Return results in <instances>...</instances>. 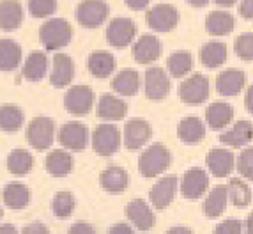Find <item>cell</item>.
Returning a JSON list of instances; mask_svg holds the SVG:
<instances>
[{"mask_svg": "<svg viewBox=\"0 0 253 234\" xmlns=\"http://www.w3.org/2000/svg\"><path fill=\"white\" fill-rule=\"evenodd\" d=\"M172 163V153L163 144H152L138 158V170L145 178H156L163 174Z\"/></svg>", "mask_w": 253, "mask_h": 234, "instance_id": "6da1fadb", "label": "cell"}, {"mask_svg": "<svg viewBox=\"0 0 253 234\" xmlns=\"http://www.w3.org/2000/svg\"><path fill=\"white\" fill-rule=\"evenodd\" d=\"M73 38V29L62 18H51L39 29V39L46 50H60L68 47Z\"/></svg>", "mask_w": 253, "mask_h": 234, "instance_id": "7a4b0ae2", "label": "cell"}, {"mask_svg": "<svg viewBox=\"0 0 253 234\" xmlns=\"http://www.w3.org/2000/svg\"><path fill=\"white\" fill-rule=\"evenodd\" d=\"M55 139V124L46 115H39L27 128V140L38 151L48 149L53 144Z\"/></svg>", "mask_w": 253, "mask_h": 234, "instance_id": "3957f363", "label": "cell"}, {"mask_svg": "<svg viewBox=\"0 0 253 234\" xmlns=\"http://www.w3.org/2000/svg\"><path fill=\"white\" fill-rule=\"evenodd\" d=\"M92 147L99 156H112L121 147V132L114 124H99L92 133Z\"/></svg>", "mask_w": 253, "mask_h": 234, "instance_id": "277c9868", "label": "cell"}, {"mask_svg": "<svg viewBox=\"0 0 253 234\" xmlns=\"http://www.w3.org/2000/svg\"><path fill=\"white\" fill-rule=\"evenodd\" d=\"M179 98L186 105H202L209 98V80L200 73L191 75L179 85Z\"/></svg>", "mask_w": 253, "mask_h": 234, "instance_id": "5b68a950", "label": "cell"}, {"mask_svg": "<svg viewBox=\"0 0 253 234\" xmlns=\"http://www.w3.org/2000/svg\"><path fill=\"white\" fill-rule=\"evenodd\" d=\"M106 18H108V5L103 0H84L76 9V20L87 29H96Z\"/></svg>", "mask_w": 253, "mask_h": 234, "instance_id": "8992f818", "label": "cell"}, {"mask_svg": "<svg viewBox=\"0 0 253 234\" xmlns=\"http://www.w3.org/2000/svg\"><path fill=\"white\" fill-rule=\"evenodd\" d=\"M147 25L156 32H169V30L175 29L179 23V13L173 5L169 4H160L154 5L147 11L145 14Z\"/></svg>", "mask_w": 253, "mask_h": 234, "instance_id": "52a82bcc", "label": "cell"}, {"mask_svg": "<svg viewBox=\"0 0 253 234\" xmlns=\"http://www.w3.org/2000/svg\"><path fill=\"white\" fill-rule=\"evenodd\" d=\"M59 140L68 151H82L89 144V130L80 121H69L60 128Z\"/></svg>", "mask_w": 253, "mask_h": 234, "instance_id": "ba28073f", "label": "cell"}, {"mask_svg": "<svg viewBox=\"0 0 253 234\" xmlns=\"http://www.w3.org/2000/svg\"><path fill=\"white\" fill-rule=\"evenodd\" d=\"M94 105V93L87 85H75L64 96V106L73 115L89 114Z\"/></svg>", "mask_w": 253, "mask_h": 234, "instance_id": "9c48e42d", "label": "cell"}, {"mask_svg": "<svg viewBox=\"0 0 253 234\" xmlns=\"http://www.w3.org/2000/svg\"><path fill=\"white\" fill-rule=\"evenodd\" d=\"M136 36V25L129 18H114L106 29V39L114 48H126Z\"/></svg>", "mask_w": 253, "mask_h": 234, "instance_id": "30bf717a", "label": "cell"}, {"mask_svg": "<svg viewBox=\"0 0 253 234\" xmlns=\"http://www.w3.org/2000/svg\"><path fill=\"white\" fill-rule=\"evenodd\" d=\"M207 187H209V176L206 174V170L193 167L182 178L181 193L186 199H199L206 193Z\"/></svg>", "mask_w": 253, "mask_h": 234, "instance_id": "8fae6325", "label": "cell"}, {"mask_svg": "<svg viewBox=\"0 0 253 234\" xmlns=\"http://www.w3.org/2000/svg\"><path fill=\"white\" fill-rule=\"evenodd\" d=\"M177 178L175 176H167V178H161L154 187L149 191V199H151V204L156 209H165L169 208L170 202L175 197V191H177Z\"/></svg>", "mask_w": 253, "mask_h": 234, "instance_id": "7c38bea8", "label": "cell"}, {"mask_svg": "<svg viewBox=\"0 0 253 234\" xmlns=\"http://www.w3.org/2000/svg\"><path fill=\"white\" fill-rule=\"evenodd\" d=\"M170 93V78L161 68H149L145 71V96L149 99H163Z\"/></svg>", "mask_w": 253, "mask_h": 234, "instance_id": "4fadbf2b", "label": "cell"}, {"mask_svg": "<svg viewBox=\"0 0 253 234\" xmlns=\"http://www.w3.org/2000/svg\"><path fill=\"white\" fill-rule=\"evenodd\" d=\"M126 217L142 233H147L154 226V213H152L151 206L142 199H133L126 206Z\"/></svg>", "mask_w": 253, "mask_h": 234, "instance_id": "5bb4252c", "label": "cell"}, {"mask_svg": "<svg viewBox=\"0 0 253 234\" xmlns=\"http://www.w3.org/2000/svg\"><path fill=\"white\" fill-rule=\"evenodd\" d=\"M152 137V128L144 119H131L124 126V144L127 149H140Z\"/></svg>", "mask_w": 253, "mask_h": 234, "instance_id": "9a60e30c", "label": "cell"}, {"mask_svg": "<svg viewBox=\"0 0 253 234\" xmlns=\"http://www.w3.org/2000/svg\"><path fill=\"white\" fill-rule=\"evenodd\" d=\"M234 162H236V158H234L232 151H228V149H211L206 156L207 167L216 178H227L232 172Z\"/></svg>", "mask_w": 253, "mask_h": 234, "instance_id": "2e32d148", "label": "cell"}, {"mask_svg": "<svg viewBox=\"0 0 253 234\" xmlns=\"http://www.w3.org/2000/svg\"><path fill=\"white\" fill-rule=\"evenodd\" d=\"M161 55V41L156 36L145 34L133 45V57L138 64H151Z\"/></svg>", "mask_w": 253, "mask_h": 234, "instance_id": "e0dca14e", "label": "cell"}, {"mask_svg": "<svg viewBox=\"0 0 253 234\" xmlns=\"http://www.w3.org/2000/svg\"><path fill=\"white\" fill-rule=\"evenodd\" d=\"M75 78V62L66 53H57L53 59V68H51L50 82L55 87H66Z\"/></svg>", "mask_w": 253, "mask_h": 234, "instance_id": "ac0fdd59", "label": "cell"}, {"mask_svg": "<svg viewBox=\"0 0 253 234\" xmlns=\"http://www.w3.org/2000/svg\"><path fill=\"white\" fill-rule=\"evenodd\" d=\"M246 84V75L239 69L221 71L216 78V91L221 96H237Z\"/></svg>", "mask_w": 253, "mask_h": 234, "instance_id": "d6986e66", "label": "cell"}, {"mask_svg": "<svg viewBox=\"0 0 253 234\" xmlns=\"http://www.w3.org/2000/svg\"><path fill=\"white\" fill-rule=\"evenodd\" d=\"M253 140V123L250 121H239L234 124L228 132L219 135V142L230 147H243Z\"/></svg>", "mask_w": 253, "mask_h": 234, "instance_id": "ffe728a7", "label": "cell"}, {"mask_svg": "<svg viewBox=\"0 0 253 234\" xmlns=\"http://www.w3.org/2000/svg\"><path fill=\"white\" fill-rule=\"evenodd\" d=\"M127 106L114 94H103L97 103V117L103 121H121L126 115Z\"/></svg>", "mask_w": 253, "mask_h": 234, "instance_id": "44dd1931", "label": "cell"}, {"mask_svg": "<svg viewBox=\"0 0 253 234\" xmlns=\"http://www.w3.org/2000/svg\"><path fill=\"white\" fill-rule=\"evenodd\" d=\"M75 167V160L68 149H55L46 156V170L53 178H66Z\"/></svg>", "mask_w": 253, "mask_h": 234, "instance_id": "7402d4cb", "label": "cell"}, {"mask_svg": "<svg viewBox=\"0 0 253 234\" xmlns=\"http://www.w3.org/2000/svg\"><path fill=\"white\" fill-rule=\"evenodd\" d=\"M129 185V176L123 167H108L101 174V187L108 193H123Z\"/></svg>", "mask_w": 253, "mask_h": 234, "instance_id": "603a6c76", "label": "cell"}, {"mask_svg": "<svg viewBox=\"0 0 253 234\" xmlns=\"http://www.w3.org/2000/svg\"><path fill=\"white\" fill-rule=\"evenodd\" d=\"M228 202V187L218 185L212 188V191L204 200V213L207 218H218L225 211Z\"/></svg>", "mask_w": 253, "mask_h": 234, "instance_id": "cb8c5ba5", "label": "cell"}, {"mask_svg": "<svg viewBox=\"0 0 253 234\" xmlns=\"http://www.w3.org/2000/svg\"><path fill=\"white\" fill-rule=\"evenodd\" d=\"M23 21V9L16 0H2L0 2V29L14 30Z\"/></svg>", "mask_w": 253, "mask_h": 234, "instance_id": "d4e9b609", "label": "cell"}, {"mask_svg": "<svg viewBox=\"0 0 253 234\" xmlns=\"http://www.w3.org/2000/svg\"><path fill=\"white\" fill-rule=\"evenodd\" d=\"M115 66V57L105 50H97L92 51L89 57V71L92 73L96 78H106L114 73Z\"/></svg>", "mask_w": 253, "mask_h": 234, "instance_id": "484cf974", "label": "cell"}, {"mask_svg": "<svg viewBox=\"0 0 253 234\" xmlns=\"http://www.w3.org/2000/svg\"><path fill=\"white\" fill-rule=\"evenodd\" d=\"M234 16L227 11H212L206 18V29L211 36H227L234 30Z\"/></svg>", "mask_w": 253, "mask_h": 234, "instance_id": "4316f807", "label": "cell"}, {"mask_svg": "<svg viewBox=\"0 0 253 234\" xmlns=\"http://www.w3.org/2000/svg\"><path fill=\"white\" fill-rule=\"evenodd\" d=\"M234 117V108L228 103L216 101L212 105L207 106L206 110V123L212 128V130H221L227 126Z\"/></svg>", "mask_w": 253, "mask_h": 234, "instance_id": "83f0119b", "label": "cell"}, {"mask_svg": "<svg viewBox=\"0 0 253 234\" xmlns=\"http://www.w3.org/2000/svg\"><path fill=\"white\" fill-rule=\"evenodd\" d=\"M112 89L121 96H135L140 89V75L135 69H123L112 82Z\"/></svg>", "mask_w": 253, "mask_h": 234, "instance_id": "f1b7e54d", "label": "cell"}, {"mask_svg": "<svg viewBox=\"0 0 253 234\" xmlns=\"http://www.w3.org/2000/svg\"><path fill=\"white\" fill-rule=\"evenodd\" d=\"M2 199L9 209H23L30 202V190L23 183H9L4 188Z\"/></svg>", "mask_w": 253, "mask_h": 234, "instance_id": "f546056e", "label": "cell"}, {"mask_svg": "<svg viewBox=\"0 0 253 234\" xmlns=\"http://www.w3.org/2000/svg\"><path fill=\"white\" fill-rule=\"evenodd\" d=\"M177 135L182 142H188V144H195V142H200L206 137V126L199 117H186L179 123L177 126Z\"/></svg>", "mask_w": 253, "mask_h": 234, "instance_id": "4dcf8cb0", "label": "cell"}, {"mask_svg": "<svg viewBox=\"0 0 253 234\" xmlns=\"http://www.w3.org/2000/svg\"><path fill=\"white\" fill-rule=\"evenodd\" d=\"M21 62V48L13 39H0V71H13Z\"/></svg>", "mask_w": 253, "mask_h": 234, "instance_id": "1f68e13d", "label": "cell"}, {"mask_svg": "<svg viewBox=\"0 0 253 234\" xmlns=\"http://www.w3.org/2000/svg\"><path fill=\"white\" fill-rule=\"evenodd\" d=\"M48 59L42 51H32L23 64V77L29 82H39L46 75Z\"/></svg>", "mask_w": 253, "mask_h": 234, "instance_id": "d6a6232c", "label": "cell"}, {"mask_svg": "<svg viewBox=\"0 0 253 234\" xmlns=\"http://www.w3.org/2000/svg\"><path fill=\"white\" fill-rule=\"evenodd\" d=\"M227 47L223 43L219 41H212V43H206L202 47V51H200V59H202V64L206 68H219L221 64L227 60Z\"/></svg>", "mask_w": 253, "mask_h": 234, "instance_id": "836d02e7", "label": "cell"}, {"mask_svg": "<svg viewBox=\"0 0 253 234\" xmlns=\"http://www.w3.org/2000/svg\"><path fill=\"white\" fill-rule=\"evenodd\" d=\"M34 167V158L25 149H14L7 156V169L14 176H27Z\"/></svg>", "mask_w": 253, "mask_h": 234, "instance_id": "e575fe53", "label": "cell"}, {"mask_svg": "<svg viewBox=\"0 0 253 234\" xmlns=\"http://www.w3.org/2000/svg\"><path fill=\"white\" fill-rule=\"evenodd\" d=\"M25 115L21 112L20 106L16 105H4L0 106V130H4L5 133H14L18 132L23 124Z\"/></svg>", "mask_w": 253, "mask_h": 234, "instance_id": "d590c367", "label": "cell"}, {"mask_svg": "<svg viewBox=\"0 0 253 234\" xmlns=\"http://www.w3.org/2000/svg\"><path fill=\"white\" fill-rule=\"evenodd\" d=\"M167 68H169V73L172 77L182 78L193 69V57H191L190 51H175L167 60Z\"/></svg>", "mask_w": 253, "mask_h": 234, "instance_id": "8d00e7d4", "label": "cell"}, {"mask_svg": "<svg viewBox=\"0 0 253 234\" xmlns=\"http://www.w3.org/2000/svg\"><path fill=\"white\" fill-rule=\"evenodd\" d=\"M228 200L236 208H246L252 202V190L239 178H232L228 183Z\"/></svg>", "mask_w": 253, "mask_h": 234, "instance_id": "74e56055", "label": "cell"}, {"mask_svg": "<svg viewBox=\"0 0 253 234\" xmlns=\"http://www.w3.org/2000/svg\"><path fill=\"white\" fill-rule=\"evenodd\" d=\"M75 195L71 191H59L55 193L53 200H51V209H53L57 218H68L71 217V213L75 211Z\"/></svg>", "mask_w": 253, "mask_h": 234, "instance_id": "f35d334b", "label": "cell"}, {"mask_svg": "<svg viewBox=\"0 0 253 234\" xmlns=\"http://www.w3.org/2000/svg\"><path fill=\"white\" fill-rule=\"evenodd\" d=\"M29 11L34 18H46L57 11V0H29Z\"/></svg>", "mask_w": 253, "mask_h": 234, "instance_id": "ab89813d", "label": "cell"}, {"mask_svg": "<svg viewBox=\"0 0 253 234\" xmlns=\"http://www.w3.org/2000/svg\"><path fill=\"white\" fill-rule=\"evenodd\" d=\"M236 55L243 60H253V34H241L234 43Z\"/></svg>", "mask_w": 253, "mask_h": 234, "instance_id": "60d3db41", "label": "cell"}, {"mask_svg": "<svg viewBox=\"0 0 253 234\" xmlns=\"http://www.w3.org/2000/svg\"><path fill=\"white\" fill-rule=\"evenodd\" d=\"M237 170L243 178L253 181V147L245 149L237 158Z\"/></svg>", "mask_w": 253, "mask_h": 234, "instance_id": "b9f144b4", "label": "cell"}, {"mask_svg": "<svg viewBox=\"0 0 253 234\" xmlns=\"http://www.w3.org/2000/svg\"><path fill=\"white\" fill-rule=\"evenodd\" d=\"M241 231H243V224L239 220L228 218V220H223L216 226L214 234H241Z\"/></svg>", "mask_w": 253, "mask_h": 234, "instance_id": "7bdbcfd3", "label": "cell"}, {"mask_svg": "<svg viewBox=\"0 0 253 234\" xmlns=\"http://www.w3.org/2000/svg\"><path fill=\"white\" fill-rule=\"evenodd\" d=\"M68 234H96V229L87 222H76L68 229Z\"/></svg>", "mask_w": 253, "mask_h": 234, "instance_id": "ee69618b", "label": "cell"}, {"mask_svg": "<svg viewBox=\"0 0 253 234\" xmlns=\"http://www.w3.org/2000/svg\"><path fill=\"white\" fill-rule=\"evenodd\" d=\"M21 234H50V231H48V227L44 226V224H41V222H32V224L23 227Z\"/></svg>", "mask_w": 253, "mask_h": 234, "instance_id": "f6af8a7d", "label": "cell"}, {"mask_svg": "<svg viewBox=\"0 0 253 234\" xmlns=\"http://www.w3.org/2000/svg\"><path fill=\"white\" fill-rule=\"evenodd\" d=\"M239 14L245 20H253V0H243L239 5Z\"/></svg>", "mask_w": 253, "mask_h": 234, "instance_id": "bcb514c9", "label": "cell"}, {"mask_svg": "<svg viewBox=\"0 0 253 234\" xmlns=\"http://www.w3.org/2000/svg\"><path fill=\"white\" fill-rule=\"evenodd\" d=\"M108 234H135V231L131 229L127 224H115L110 227Z\"/></svg>", "mask_w": 253, "mask_h": 234, "instance_id": "7dc6e473", "label": "cell"}, {"mask_svg": "<svg viewBox=\"0 0 253 234\" xmlns=\"http://www.w3.org/2000/svg\"><path fill=\"white\" fill-rule=\"evenodd\" d=\"M124 2H126L127 7H131L133 11H142V9L147 7L151 0H124Z\"/></svg>", "mask_w": 253, "mask_h": 234, "instance_id": "c3c4849f", "label": "cell"}, {"mask_svg": "<svg viewBox=\"0 0 253 234\" xmlns=\"http://www.w3.org/2000/svg\"><path fill=\"white\" fill-rule=\"evenodd\" d=\"M245 105H246V110H248L250 114H253V85L252 87H248V91H246Z\"/></svg>", "mask_w": 253, "mask_h": 234, "instance_id": "681fc988", "label": "cell"}, {"mask_svg": "<svg viewBox=\"0 0 253 234\" xmlns=\"http://www.w3.org/2000/svg\"><path fill=\"white\" fill-rule=\"evenodd\" d=\"M167 234H193V233H191V229H188V227L175 226V227H170V229L167 231Z\"/></svg>", "mask_w": 253, "mask_h": 234, "instance_id": "f907efd6", "label": "cell"}, {"mask_svg": "<svg viewBox=\"0 0 253 234\" xmlns=\"http://www.w3.org/2000/svg\"><path fill=\"white\" fill-rule=\"evenodd\" d=\"M0 234H18V229L13 224H2L0 226Z\"/></svg>", "mask_w": 253, "mask_h": 234, "instance_id": "816d5d0a", "label": "cell"}, {"mask_svg": "<svg viewBox=\"0 0 253 234\" xmlns=\"http://www.w3.org/2000/svg\"><path fill=\"white\" fill-rule=\"evenodd\" d=\"M237 0H216V5H219V7H230V5L236 4Z\"/></svg>", "mask_w": 253, "mask_h": 234, "instance_id": "f5cc1de1", "label": "cell"}, {"mask_svg": "<svg viewBox=\"0 0 253 234\" xmlns=\"http://www.w3.org/2000/svg\"><path fill=\"white\" fill-rule=\"evenodd\" d=\"M246 234H253V211L250 213L248 220H246Z\"/></svg>", "mask_w": 253, "mask_h": 234, "instance_id": "db71d44e", "label": "cell"}, {"mask_svg": "<svg viewBox=\"0 0 253 234\" xmlns=\"http://www.w3.org/2000/svg\"><path fill=\"white\" fill-rule=\"evenodd\" d=\"M193 7H204V5H207L209 4V0H188Z\"/></svg>", "mask_w": 253, "mask_h": 234, "instance_id": "11a10c76", "label": "cell"}, {"mask_svg": "<svg viewBox=\"0 0 253 234\" xmlns=\"http://www.w3.org/2000/svg\"><path fill=\"white\" fill-rule=\"evenodd\" d=\"M2 217H4V209H2V206H0V220H2Z\"/></svg>", "mask_w": 253, "mask_h": 234, "instance_id": "9f6ffc18", "label": "cell"}]
</instances>
